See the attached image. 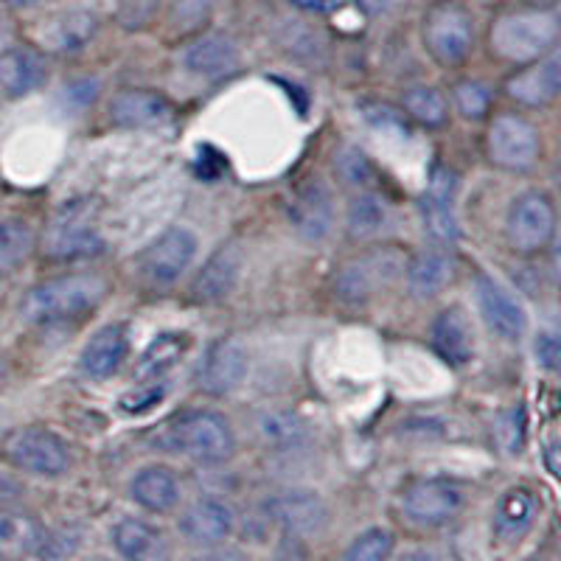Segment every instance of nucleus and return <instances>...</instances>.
I'll use <instances>...</instances> for the list:
<instances>
[{"label":"nucleus","mask_w":561,"mask_h":561,"mask_svg":"<svg viewBox=\"0 0 561 561\" xmlns=\"http://www.w3.org/2000/svg\"><path fill=\"white\" fill-rule=\"evenodd\" d=\"M561 39V12L548 7L514 9L491 23V54L511 65H534L550 54Z\"/></svg>","instance_id":"nucleus-1"},{"label":"nucleus","mask_w":561,"mask_h":561,"mask_svg":"<svg viewBox=\"0 0 561 561\" xmlns=\"http://www.w3.org/2000/svg\"><path fill=\"white\" fill-rule=\"evenodd\" d=\"M107 298V284L93 273H70L32 287L20 304L28 323H62L90 314Z\"/></svg>","instance_id":"nucleus-2"},{"label":"nucleus","mask_w":561,"mask_h":561,"mask_svg":"<svg viewBox=\"0 0 561 561\" xmlns=\"http://www.w3.org/2000/svg\"><path fill=\"white\" fill-rule=\"evenodd\" d=\"M158 444L167 453L210 466L225 463L228 458H233V449H237L233 427L217 410H188V413L174 415L160 430Z\"/></svg>","instance_id":"nucleus-3"},{"label":"nucleus","mask_w":561,"mask_h":561,"mask_svg":"<svg viewBox=\"0 0 561 561\" xmlns=\"http://www.w3.org/2000/svg\"><path fill=\"white\" fill-rule=\"evenodd\" d=\"M421 39L430 57L444 68H458L474 48V18L460 0H438L424 14Z\"/></svg>","instance_id":"nucleus-4"},{"label":"nucleus","mask_w":561,"mask_h":561,"mask_svg":"<svg viewBox=\"0 0 561 561\" xmlns=\"http://www.w3.org/2000/svg\"><path fill=\"white\" fill-rule=\"evenodd\" d=\"M3 458L20 472L37 474V478H62L70 469L68 440L45 427H20L3 440Z\"/></svg>","instance_id":"nucleus-5"},{"label":"nucleus","mask_w":561,"mask_h":561,"mask_svg":"<svg viewBox=\"0 0 561 561\" xmlns=\"http://www.w3.org/2000/svg\"><path fill=\"white\" fill-rule=\"evenodd\" d=\"M556 228H559L556 205L545 192L519 194L505 217V239L519 255H534L548 248Z\"/></svg>","instance_id":"nucleus-6"},{"label":"nucleus","mask_w":561,"mask_h":561,"mask_svg":"<svg viewBox=\"0 0 561 561\" xmlns=\"http://www.w3.org/2000/svg\"><path fill=\"white\" fill-rule=\"evenodd\" d=\"M485 152L494 167L505 172H528L542 154L539 129L517 113H503L491 122L485 135Z\"/></svg>","instance_id":"nucleus-7"},{"label":"nucleus","mask_w":561,"mask_h":561,"mask_svg":"<svg viewBox=\"0 0 561 561\" xmlns=\"http://www.w3.org/2000/svg\"><path fill=\"white\" fill-rule=\"evenodd\" d=\"M466 508V489L455 480H415L402 491V514L419 528H444Z\"/></svg>","instance_id":"nucleus-8"},{"label":"nucleus","mask_w":561,"mask_h":561,"mask_svg":"<svg viewBox=\"0 0 561 561\" xmlns=\"http://www.w3.org/2000/svg\"><path fill=\"white\" fill-rule=\"evenodd\" d=\"M45 248H48V255H54V259H88V255L102 253L104 242L96 233V228L90 225L88 205H65L51 222V228H48Z\"/></svg>","instance_id":"nucleus-9"},{"label":"nucleus","mask_w":561,"mask_h":561,"mask_svg":"<svg viewBox=\"0 0 561 561\" xmlns=\"http://www.w3.org/2000/svg\"><path fill=\"white\" fill-rule=\"evenodd\" d=\"M197 253V237L185 228L163 230L144 253H140V273L152 284H174L188 270Z\"/></svg>","instance_id":"nucleus-10"},{"label":"nucleus","mask_w":561,"mask_h":561,"mask_svg":"<svg viewBox=\"0 0 561 561\" xmlns=\"http://www.w3.org/2000/svg\"><path fill=\"white\" fill-rule=\"evenodd\" d=\"M474 295H478V307L485 325L500 340L517 343V340L525 337V332H528V314H525L523 304L500 280H494L491 275H478Z\"/></svg>","instance_id":"nucleus-11"},{"label":"nucleus","mask_w":561,"mask_h":561,"mask_svg":"<svg viewBox=\"0 0 561 561\" xmlns=\"http://www.w3.org/2000/svg\"><path fill=\"white\" fill-rule=\"evenodd\" d=\"M270 523L293 536H314L329 523V508L314 491H284L264 503Z\"/></svg>","instance_id":"nucleus-12"},{"label":"nucleus","mask_w":561,"mask_h":561,"mask_svg":"<svg viewBox=\"0 0 561 561\" xmlns=\"http://www.w3.org/2000/svg\"><path fill=\"white\" fill-rule=\"evenodd\" d=\"M539 511H542V503L528 485H514V489L503 491V497L497 500V508H494V519H491L494 539L500 545H519L534 530Z\"/></svg>","instance_id":"nucleus-13"},{"label":"nucleus","mask_w":561,"mask_h":561,"mask_svg":"<svg viewBox=\"0 0 561 561\" xmlns=\"http://www.w3.org/2000/svg\"><path fill=\"white\" fill-rule=\"evenodd\" d=\"M248 348L237 337H222L210 345L199 370V382L208 396H225L248 377Z\"/></svg>","instance_id":"nucleus-14"},{"label":"nucleus","mask_w":561,"mask_h":561,"mask_svg":"<svg viewBox=\"0 0 561 561\" xmlns=\"http://www.w3.org/2000/svg\"><path fill=\"white\" fill-rule=\"evenodd\" d=\"M174 107L154 90H122L110 102V122L122 129H147L172 122Z\"/></svg>","instance_id":"nucleus-15"},{"label":"nucleus","mask_w":561,"mask_h":561,"mask_svg":"<svg viewBox=\"0 0 561 561\" xmlns=\"http://www.w3.org/2000/svg\"><path fill=\"white\" fill-rule=\"evenodd\" d=\"M453 192L455 178L444 169H435L430 178L427 192L421 194V217H424V228L435 242H455L458 239V219L453 210Z\"/></svg>","instance_id":"nucleus-16"},{"label":"nucleus","mask_w":561,"mask_h":561,"mask_svg":"<svg viewBox=\"0 0 561 561\" xmlns=\"http://www.w3.org/2000/svg\"><path fill=\"white\" fill-rule=\"evenodd\" d=\"M508 96L530 104V107H539V104H548L550 99L561 96V45H556L553 51L545 54L530 68L519 70L508 82Z\"/></svg>","instance_id":"nucleus-17"},{"label":"nucleus","mask_w":561,"mask_h":561,"mask_svg":"<svg viewBox=\"0 0 561 561\" xmlns=\"http://www.w3.org/2000/svg\"><path fill=\"white\" fill-rule=\"evenodd\" d=\"M430 340H433L435 354L447 365L460 368V365H469L474 359L472 325H469L460 307H447L433 320Z\"/></svg>","instance_id":"nucleus-18"},{"label":"nucleus","mask_w":561,"mask_h":561,"mask_svg":"<svg viewBox=\"0 0 561 561\" xmlns=\"http://www.w3.org/2000/svg\"><path fill=\"white\" fill-rule=\"evenodd\" d=\"M289 217L293 225L300 230V237L307 239H323L332 233L334 225V203L332 192L323 183H307L300 185L298 194L289 205Z\"/></svg>","instance_id":"nucleus-19"},{"label":"nucleus","mask_w":561,"mask_h":561,"mask_svg":"<svg viewBox=\"0 0 561 561\" xmlns=\"http://www.w3.org/2000/svg\"><path fill=\"white\" fill-rule=\"evenodd\" d=\"M185 68L205 79H222L239 68V48L228 34H208L194 39L183 54Z\"/></svg>","instance_id":"nucleus-20"},{"label":"nucleus","mask_w":561,"mask_h":561,"mask_svg":"<svg viewBox=\"0 0 561 561\" xmlns=\"http://www.w3.org/2000/svg\"><path fill=\"white\" fill-rule=\"evenodd\" d=\"M129 354V340L127 329L122 323L104 325L99 329L90 343L82 351V370L93 379H107L113 377L115 370L122 368L124 359Z\"/></svg>","instance_id":"nucleus-21"},{"label":"nucleus","mask_w":561,"mask_h":561,"mask_svg":"<svg viewBox=\"0 0 561 561\" xmlns=\"http://www.w3.org/2000/svg\"><path fill=\"white\" fill-rule=\"evenodd\" d=\"M239 264H242V259H239V250L233 244L210 255L192 284L194 300H199V304H219V300L228 298L239 280Z\"/></svg>","instance_id":"nucleus-22"},{"label":"nucleus","mask_w":561,"mask_h":561,"mask_svg":"<svg viewBox=\"0 0 561 561\" xmlns=\"http://www.w3.org/2000/svg\"><path fill=\"white\" fill-rule=\"evenodd\" d=\"M45 77H48L45 59L32 48H9L0 54V90L7 96H28L43 88Z\"/></svg>","instance_id":"nucleus-23"},{"label":"nucleus","mask_w":561,"mask_h":561,"mask_svg":"<svg viewBox=\"0 0 561 561\" xmlns=\"http://www.w3.org/2000/svg\"><path fill=\"white\" fill-rule=\"evenodd\" d=\"M233 511L219 500H199L197 505L185 511L180 519V530L194 545H219L233 534Z\"/></svg>","instance_id":"nucleus-24"},{"label":"nucleus","mask_w":561,"mask_h":561,"mask_svg":"<svg viewBox=\"0 0 561 561\" xmlns=\"http://www.w3.org/2000/svg\"><path fill=\"white\" fill-rule=\"evenodd\" d=\"M129 494L144 511L163 514L172 511L180 500V483L167 466H147L129 483Z\"/></svg>","instance_id":"nucleus-25"},{"label":"nucleus","mask_w":561,"mask_h":561,"mask_svg":"<svg viewBox=\"0 0 561 561\" xmlns=\"http://www.w3.org/2000/svg\"><path fill=\"white\" fill-rule=\"evenodd\" d=\"M43 542L45 528L37 523V517L12 505H0V553L37 556Z\"/></svg>","instance_id":"nucleus-26"},{"label":"nucleus","mask_w":561,"mask_h":561,"mask_svg":"<svg viewBox=\"0 0 561 561\" xmlns=\"http://www.w3.org/2000/svg\"><path fill=\"white\" fill-rule=\"evenodd\" d=\"M99 28L96 14L90 12H65L59 18H54L48 26L43 28L39 39H43L45 48H51L57 54H70L79 51L93 39Z\"/></svg>","instance_id":"nucleus-27"},{"label":"nucleus","mask_w":561,"mask_h":561,"mask_svg":"<svg viewBox=\"0 0 561 561\" xmlns=\"http://www.w3.org/2000/svg\"><path fill=\"white\" fill-rule=\"evenodd\" d=\"M192 345V337L185 332H163L147 345L144 357L138 359V368H135V377L138 382H147V379H160L167 370H172L180 359L185 357V351Z\"/></svg>","instance_id":"nucleus-28"},{"label":"nucleus","mask_w":561,"mask_h":561,"mask_svg":"<svg viewBox=\"0 0 561 561\" xmlns=\"http://www.w3.org/2000/svg\"><path fill=\"white\" fill-rule=\"evenodd\" d=\"M453 273L455 270L453 262H449V255L440 253V250L415 255L408 267L410 293L419 295V298H433V295H438L453 280Z\"/></svg>","instance_id":"nucleus-29"},{"label":"nucleus","mask_w":561,"mask_h":561,"mask_svg":"<svg viewBox=\"0 0 561 561\" xmlns=\"http://www.w3.org/2000/svg\"><path fill=\"white\" fill-rule=\"evenodd\" d=\"M113 545L124 559H154L163 553V534L144 519H122L113 528Z\"/></svg>","instance_id":"nucleus-30"},{"label":"nucleus","mask_w":561,"mask_h":561,"mask_svg":"<svg viewBox=\"0 0 561 561\" xmlns=\"http://www.w3.org/2000/svg\"><path fill=\"white\" fill-rule=\"evenodd\" d=\"M404 113L410 118H415L424 127H444L449 118V102L440 90L427 88V84H419V88H410L402 99Z\"/></svg>","instance_id":"nucleus-31"},{"label":"nucleus","mask_w":561,"mask_h":561,"mask_svg":"<svg viewBox=\"0 0 561 561\" xmlns=\"http://www.w3.org/2000/svg\"><path fill=\"white\" fill-rule=\"evenodd\" d=\"M34 250V230L23 219H0V275L14 270Z\"/></svg>","instance_id":"nucleus-32"},{"label":"nucleus","mask_w":561,"mask_h":561,"mask_svg":"<svg viewBox=\"0 0 561 561\" xmlns=\"http://www.w3.org/2000/svg\"><path fill=\"white\" fill-rule=\"evenodd\" d=\"M385 222V208L374 194H363L348 208V233L357 239L374 237Z\"/></svg>","instance_id":"nucleus-33"},{"label":"nucleus","mask_w":561,"mask_h":561,"mask_svg":"<svg viewBox=\"0 0 561 561\" xmlns=\"http://www.w3.org/2000/svg\"><path fill=\"white\" fill-rule=\"evenodd\" d=\"M525 435H528V419L523 408H511L497 415L494 421V440L505 455H519L525 449Z\"/></svg>","instance_id":"nucleus-34"},{"label":"nucleus","mask_w":561,"mask_h":561,"mask_svg":"<svg viewBox=\"0 0 561 561\" xmlns=\"http://www.w3.org/2000/svg\"><path fill=\"white\" fill-rule=\"evenodd\" d=\"M393 534L385 528H368L351 542V548L345 550V559L351 561H382L393 553Z\"/></svg>","instance_id":"nucleus-35"},{"label":"nucleus","mask_w":561,"mask_h":561,"mask_svg":"<svg viewBox=\"0 0 561 561\" xmlns=\"http://www.w3.org/2000/svg\"><path fill=\"white\" fill-rule=\"evenodd\" d=\"M455 107L469 122H480L491 110V88L483 82H474V79H466L455 88Z\"/></svg>","instance_id":"nucleus-36"},{"label":"nucleus","mask_w":561,"mask_h":561,"mask_svg":"<svg viewBox=\"0 0 561 561\" xmlns=\"http://www.w3.org/2000/svg\"><path fill=\"white\" fill-rule=\"evenodd\" d=\"M264 435H267L273 444H295V440L304 438V421L293 413H267L259 424Z\"/></svg>","instance_id":"nucleus-37"},{"label":"nucleus","mask_w":561,"mask_h":561,"mask_svg":"<svg viewBox=\"0 0 561 561\" xmlns=\"http://www.w3.org/2000/svg\"><path fill=\"white\" fill-rule=\"evenodd\" d=\"M334 169H337V178L343 180L345 185H365L370 178H374V169H370L368 158L354 147L343 149V152L337 154Z\"/></svg>","instance_id":"nucleus-38"},{"label":"nucleus","mask_w":561,"mask_h":561,"mask_svg":"<svg viewBox=\"0 0 561 561\" xmlns=\"http://www.w3.org/2000/svg\"><path fill=\"white\" fill-rule=\"evenodd\" d=\"M163 396H167V385L158 382V379H147V382H138V388L133 393H127L122 399V410L124 413H147L152 410L154 404L163 402Z\"/></svg>","instance_id":"nucleus-39"},{"label":"nucleus","mask_w":561,"mask_h":561,"mask_svg":"<svg viewBox=\"0 0 561 561\" xmlns=\"http://www.w3.org/2000/svg\"><path fill=\"white\" fill-rule=\"evenodd\" d=\"M337 295L345 304H363L370 295V278L363 267H345L337 278Z\"/></svg>","instance_id":"nucleus-40"},{"label":"nucleus","mask_w":561,"mask_h":561,"mask_svg":"<svg viewBox=\"0 0 561 561\" xmlns=\"http://www.w3.org/2000/svg\"><path fill=\"white\" fill-rule=\"evenodd\" d=\"M534 351L542 368L561 370V332H539Z\"/></svg>","instance_id":"nucleus-41"},{"label":"nucleus","mask_w":561,"mask_h":561,"mask_svg":"<svg viewBox=\"0 0 561 561\" xmlns=\"http://www.w3.org/2000/svg\"><path fill=\"white\" fill-rule=\"evenodd\" d=\"M295 9L300 12H312V14H334L345 0H289Z\"/></svg>","instance_id":"nucleus-42"},{"label":"nucleus","mask_w":561,"mask_h":561,"mask_svg":"<svg viewBox=\"0 0 561 561\" xmlns=\"http://www.w3.org/2000/svg\"><path fill=\"white\" fill-rule=\"evenodd\" d=\"M545 466H548V472L553 478H561V438L548 440V447H545Z\"/></svg>","instance_id":"nucleus-43"},{"label":"nucleus","mask_w":561,"mask_h":561,"mask_svg":"<svg viewBox=\"0 0 561 561\" xmlns=\"http://www.w3.org/2000/svg\"><path fill=\"white\" fill-rule=\"evenodd\" d=\"M548 248H550V273H553V280L561 287V228H556Z\"/></svg>","instance_id":"nucleus-44"},{"label":"nucleus","mask_w":561,"mask_h":561,"mask_svg":"<svg viewBox=\"0 0 561 561\" xmlns=\"http://www.w3.org/2000/svg\"><path fill=\"white\" fill-rule=\"evenodd\" d=\"M20 497V485L12 478L0 474V505H12V500Z\"/></svg>","instance_id":"nucleus-45"},{"label":"nucleus","mask_w":561,"mask_h":561,"mask_svg":"<svg viewBox=\"0 0 561 561\" xmlns=\"http://www.w3.org/2000/svg\"><path fill=\"white\" fill-rule=\"evenodd\" d=\"M357 3L368 14H379V12H385V9H388V0H357Z\"/></svg>","instance_id":"nucleus-46"},{"label":"nucleus","mask_w":561,"mask_h":561,"mask_svg":"<svg viewBox=\"0 0 561 561\" xmlns=\"http://www.w3.org/2000/svg\"><path fill=\"white\" fill-rule=\"evenodd\" d=\"M9 7L14 9H28V7H39V3H48V0H3Z\"/></svg>","instance_id":"nucleus-47"},{"label":"nucleus","mask_w":561,"mask_h":561,"mask_svg":"<svg viewBox=\"0 0 561 561\" xmlns=\"http://www.w3.org/2000/svg\"><path fill=\"white\" fill-rule=\"evenodd\" d=\"M539 3H561V0H539Z\"/></svg>","instance_id":"nucleus-48"}]
</instances>
